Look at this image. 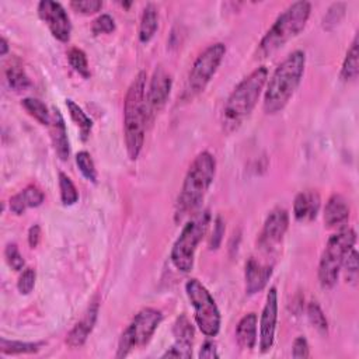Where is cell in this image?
I'll return each mask as SVG.
<instances>
[{"label": "cell", "instance_id": "6da1fadb", "mask_svg": "<svg viewBox=\"0 0 359 359\" xmlns=\"http://www.w3.org/2000/svg\"><path fill=\"white\" fill-rule=\"evenodd\" d=\"M216 174V160L212 153L204 150L192 160L185 174L181 191L176 202L174 220L181 223L185 218L197 211Z\"/></svg>", "mask_w": 359, "mask_h": 359}, {"label": "cell", "instance_id": "7a4b0ae2", "mask_svg": "<svg viewBox=\"0 0 359 359\" xmlns=\"http://www.w3.org/2000/svg\"><path fill=\"white\" fill-rule=\"evenodd\" d=\"M146 72H139L130 83L124 103V137L126 153L130 160H137L142 152L149 121L146 104Z\"/></svg>", "mask_w": 359, "mask_h": 359}, {"label": "cell", "instance_id": "3957f363", "mask_svg": "<svg viewBox=\"0 0 359 359\" xmlns=\"http://www.w3.org/2000/svg\"><path fill=\"white\" fill-rule=\"evenodd\" d=\"M306 67V54L301 49L290 52L273 73L264 93L263 107L266 114L282 111L298 90Z\"/></svg>", "mask_w": 359, "mask_h": 359}, {"label": "cell", "instance_id": "277c9868", "mask_svg": "<svg viewBox=\"0 0 359 359\" xmlns=\"http://www.w3.org/2000/svg\"><path fill=\"white\" fill-rule=\"evenodd\" d=\"M267 79L268 69L259 67L235 87L222 111L223 132L233 134L251 115L264 90Z\"/></svg>", "mask_w": 359, "mask_h": 359}, {"label": "cell", "instance_id": "5b68a950", "mask_svg": "<svg viewBox=\"0 0 359 359\" xmlns=\"http://www.w3.org/2000/svg\"><path fill=\"white\" fill-rule=\"evenodd\" d=\"M312 13V5L305 0L292 3L274 21L271 28L258 44L259 58H267L275 54L292 38L299 36L305 30Z\"/></svg>", "mask_w": 359, "mask_h": 359}, {"label": "cell", "instance_id": "8992f818", "mask_svg": "<svg viewBox=\"0 0 359 359\" xmlns=\"http://www.w3.org/2000/svg\"><path fill=\"white\" fill-rule=\"evenodd\" d=\"M211 223V213L208 209L195 213L184 224L178 239L174 242L170 258L173 266L180 273H191L194 268L195 253L200 242L204 239Z\"/></svg>", "mask_w": 359, "mask_h": 359}, {"label": "cell", "instance_id": "52a82bcc", "mask_svg": "<svg viewBox=\"0 0 359 359\" xmlns=\"http://www.w3.org/2000/svg\"><path fill=\"white\" fill-rule=\"evenodd\" d=\"M355 242L356 233L352 227H341L337 233L330 236L319 263V282L323 289L336 286L344 258L354 248Z\"/></svg>", "mask_w": 359, "mask_h": 359}, {"label": "cell", "instance_id": "ba28073f", "mask_svg": "<svg viewBox=\"0 0 359 359\" xmlns=\"http://www.w3.org/2000/svg\"><path fill=\"white\" fill-rule=\"evenodd\" d=\"M224 55L226 45L222 43H216L209 45L197 59H195L187 79L185 89L181 94L183 102H191L207 89V86L218 72Z\"/></svg>", "mask_w": 359, "mask_h": 359}, {"label": "cell", "instance_id": "9c48e42d", "mask_svg": "<svg viewBox=\"0 0 359 359\" xmlns=\"http://www.w3.org/2000/svg\"><path fill=\"white\" fill-rule=\"evenodd\" d=\"M187 297L194 308V319L201 333L207 337H216L220 330V312L211 292L198 279H189L185 283Z\"/></svg>", "mask_w": 359, "mask_h": 359}, {"label": "cell", "instance_id": "30bf717a", "mask_svg": "<svg viewBox=\"0 0 359 359\" xmlns=\"http://www.w3.org/2000/svg\"><path fill=\"white\" fill-rule=\"evenodd\" d=\"M161 321L163 313L160 310L153 308L142 309L121 334L115 356L125 358L132 349L146 345L152 340Z\"/></svg>", "mask_w": 359, "mask_h": 359}, {"label": "cell", "instance_id": "8fae6325", "mask_svg": "<svg viewBox=\"0 0 359 359\" xmlns=\"http://www.w3.org/2000/svg\"><path fill=\"white\" fill-rule=\"evenodd\" d=\"M38 16L48 25L51 34L60 43H69L72 36V23L59 2L43 0L38 3Z\"/></svg>", "mask_w": 359, "mask_h": 359}, {"label": "cell", "instance_id": "7c38bea8", "mask_svg": "<svg viewBox=\"0 0 359 359\" xmlns=\"http://www.w3.org/2000/svg\"><path fill=\"white\" fill-rule=\"evenodd\" d=\"M288 227H289V215L286 209L283 208L273 209L264 222L263 231L259 233L258 246L266 251H273L282 243Z\"/></svg>", "mask_w": 359, "mask_h": 359}, {"label": "cell", "instance_id": "4fadbf2b", "mask_svg": "<svg viewBox=\"0 0 359 359\" xmlns=\"http://www.w3.org/2000/svg\"><path fill=\"white\" fill-rule=\"evenodd\" d=\"M278 321V292L277 288H271L267 293L266 305L259 317V349L268 352L275 340V329Z\"/></svg>", "mask_w": 359, "mask_h": 359}, {"label": "cell", "instance_id": "5bb4252c", "mask_svg": "<svg viewBox=\"0 0 359 359\" xmlns=\"http://www.w3.org/2000/svg\"><path fill=\"white\" fill-rule=\"evenodd\" d=\"M172 87H173L172 76L165 71V68L159 67L154 71L149 89L146 91V104H148L149 118H152L154 114H157L163 107H165L170 97Z\"/></svg>", "mask_w": 359, "mask_h": 359}, {"label": "cell", "instance_id": "9a60e30c", "mask_svg": "<svg viewBox=\"0 0 359 359\" xmlns=\"http://www.w3.org/2000/svg\"><path fill=\"white\" fill-rule=\"evenodd\" d=\"M99 308L100 305L97 302H93L87 310L83 313L82 319L75 324V327L69 332L67 336V344L71 348H80L87 341L89 336L94 330V325L97 323V317H99Z\"/></svg>", "mask_w": 359, "mask_h": 359}, {"label": "cell", "instance_id": "2e32d148", "mask_svg": "<svg viewBox=\"0 0 359 359\" xmlns=\"http://www.w3.org/2000/svg\"><path fill=\"white\" fill-rule=\"evenodd\" d=\"M274 273V266H263L255 258H250L246 263L244 279H246V293L247 295H255L263 290Z\"/></svg>", "mask_w": 359, "mask_h": 359}, {"label": "cell", "instance_id": "e0dca14e", "mask_svg": "<svg viewBox=\"0 0 359 359\" xmlns=\"http://www.w3.org/2000/svg\"><path fill=\"white\" fill-rule=\"evenodd\" d=\"M49 132H51L52 145H54V149H55L58 157L62 161L69 160L71 145H69V138H68L67 124H65V119H63L60 111L56 108L52 110V121L49 125Z\"/></svg>", "mask_w": 359, "mask_h": 359}, {"label": "cell", "instance_id": "ac0fdd59", "mask_svg": "<svg viewBox=\"0 0 359 359\" xmlns=\"http://www.w3.org/2000/svg\"><path fill=\"white\" fill-rule=\"evenodd\" d=\"M321 207V198L319 192L313 189L302 191L297 195L293 202V215L298 222H312L317 218Z\"/></svg>", "mask_w": 359, "mask_h": 359}, {"label": "cell", "instance_id": "d6986e66", "mask_svg": "<svg viewBox=\"0 0 359 359\" xmlns=\"http://www.w3.org/2000/svg\"><path fill=\"white\" fill-rule=\"evenodd\" d=\"M44 200H45V195L38 187L28 185L19 194L13 195L9 201V207L13 213L20 216L30 208H37L43 205Z\"/></svg>", "mask_w": 359, "mask_h": 359}, {"label": "cell", "instance_id": "ffe728a7", "mask_svg": "<svg viewBox=\"0 0 359 359\" xmlns=\"http://www.w3.org/2000/svg\"><path fill=\"white\" fill-rule=\"evenodd\" d=\"M349 205L340 194H334L324 208V224L327 227H338L349 219Z\"/></svg>", "mask_w": 359, "mask_h": 359}, {"label": "cell", "instance_id": "44dd1931", "mask_svg": "<svg viewBox=\"0 0 359 359\" xmlns=\"http://www.w3.org/2000/svg\"><path fill=\"white\" fill-rule=\"evenodd\" d=\"M257 323L258 317L255 313H248L242 317L236 327V340L244 349H253L257 345Z\"/></svg>", "mask_w": 359, "mask_h": 359}, {"label": "cell", "instance_id": "7402d4cb", "mask_svg": "<svg viewBox=\"0 0 359 359\" xmlns=\"http://www.w3.org/2000/svg\"><path fill=\"white\" fill-rule=\"evenodd\" d=\"M159 28V13L154 5L149 3L142 13L141 24H139V41L142 44L149 43Z\"/></svg>", "mask_w": 359, "mask_h": 359}, {"label": "cell", "instance_id": "603a6c76", "mask_svg": "<svg viewBox=\"0 0 359 359\" xmlns=\"http://www.w3.org/2000/svg\"><path fill=\"white\" fill-rule=\"evenodd\" d=\"M358 75H359V52H358V36H355L343 62L340 76L343 82L352 83L358 79Z\"/></svg>", "mask_w": 359, "mask_h": 359}, {"label": "cell", "instance_id": "cb8c5ba5", "mask_svg": "<svg viewBox=\"0 0 359 359\" xmlns=\"http://www.w3.org/2000/svg\"><path fill=\"white\" fill-rule=\"evenodd\" d=\"M173 336L176 338V344L192 348L195 329L185 314H180V317H177V320L174 321Z\"/></svg>", "mask_w": 359, "mask_h": 359}, {"label": "cell", "instance_id": "d4e9b609", "mask_svg": "<svg viewBox=\"0 0 359 359\" xmlns=\"http://www.w3.org/2000/svg\"><path fill=\"white\" fill-rule=\"evenodd\" d=\"M21 106L32 118L37 119L41 125H45V126L51 125L52 114L49 113L48 107L41 100L32 99V97H27V99H23Z\"/></svg>", "mask_w": 359, "mask_h": 359}, {"label": "cell", "instance_id": "484cf974", "mask_svg": "<svg viewBox=\"0 0 359 359\" xmlns=\"http://www.w3.org/2000/svg\"><path fill=\"white\" fill-rule=\"evenodd\" d=\"M44 343H23L0 338V352L3 355H21V354H37Z\"/></svg>", "mask_w": 359, "mask_h": 359}, {"label": "cell", "instance_id": "4316f807", "mask_svg": "<svg viewBox=\"0 0 359 359\" xmlns=\"http://www.w3.org/2000/svg\"><path fill=\"white\" fill-rule=\"evenodd\" d=\"M67 107H68V111H69L72 121L79 126L82 141L86 142L90 132H91V129H93V121L87 117V114L73 100H68Z\"/></svg>", "mask_w": 359, "mask_h": 359}, {"label": "cell", "instance_id": "83f0119b", "mask_svg": "<svg viewBox=\"0 0 359 359\" xmlns=\"http://www.w3.org/2000/svg\"><path fill=\"white\" fill-rule=\"evenodd\" d=\"M59 189H60V201L65 207H72L79 201V191L73 184L72 178L65 174L59 173Z\"/></svg>", "mask_w": 359, "mask_h": 359}, {"label": "cell", "instance_id": "f1b7e54d", "mask_svg": "<svg viewBox=\"0 0 359 359\" xmlns=\"http://www.w3.org/2000/svg\"><path fill=\"white\" fill-rule=\"evenodd\" d=\"M6 78H8L9 86L17 93L27 91L32 86L28 75L25 73V71L20 67V65H12L6 72Z\"/></svg>", "mask_w": 359, "mask_h": 359}, {"label": "cell", "instance_id": "f546056e", "mask_svg": "<svg viewBox=\"0 0 359 359\" xmlns=\"http://www.w3.org/2000/svg\"><path fill=\"white\" fill-rule=\"evenodd\" d=\"M68 60L75 72H78L83 79H90V68L84 51L76 47L71 48L68 52Z\"/></svg>", "mask_w": 359, "mask_h": 359}, {"label": "cell", "instance_id": "4dcf8cb0", "mask_svg": "<svg viewBox=\"0 0 359 359\" xmlns=\"http://www.w3.org/2000/svg\"><path fill=\"white\" fill-rule=\"evenodd\" d=\"M308 317L313 327L323 336L329 333V321L325 319L324 312L321 310L320 305L316 302H310L308 305Z\"/></svg>", "mask_w": 359, "mask_h": 359}, {"label": "cell", "instance_id": "1f68e13d", "mask_svg": "<svg viewBox=\"0 0 359 359\" xmlns=\"http://www.w3.org/2000/svg\"><path fill=\"white\" fill-rule=\"evenodd\" d=\"M76 165L82 173V176L91 181V183H97V170L94 166V161L91 159V154L86 150H82L76 154Z\"/></svg>", "mask_w": 359, "mask_h": 359}, {"label": "cell", "instance_id": "d6a6232c", "mask_svg": "<svg viewBox=\"0 0 359 359\" xmlns=\"http://www.w3.org/2000/svg\"><path fill=\"white\" fill-rule=\"evenodd\" d=\"M343 268H344L347 282L352 286H356L358 277H359V266H358V251L355 250V247L345 255Z\"/></svg>", "mask_w": 359, "mask_h": 359}, {"label": "cell", "instance_id": "836d02e7", "mask_svg": "<svg viewBox=\"0 0 359 359\" xmlns=\"http://www.w3.org/2000/svg\"><path fill=\"white\" fill-rule=\"evenodd\" d=\"M345 16V3H334L329 8L327 13L323 17V28L332 31L337 27Z\"/></svg>", "mask_w": 359, "mask_h": 359}, {"label": "cell", "instance_id": "e575fe53", "mask_svg": "<svg viewBox=\"0 0 359 359\" xmlns=\"http://www.w3.org/2000/svg\"><path fill=\"white\" fill-rule=\"evenodd\" d=\"M104 3L102 0H73L71 2V8L80 14L84 16H90V14H95L99 13L103 9Z\"/></svg>", "mask_w": 359, "mask_h": 359}, {"label": "cell", "instance_id": "d590c367", "mask_svg": "<svg viewBox=\"0 0 359 359\" xmlns=\"http://www.w3.org/2000/svg\"><path fill=\"white\" fill-rule=\"evenodd\" d=\"M5 258L8 261V264L12 270L14 271H23V268L25 267V261L23 254L20 253L19 247L16 243H9L5 248Z\"/></svg>", "mask_w": 359, "mask_h": 359}, {"label": "cell", "instance_id": "8d00e7d4", "mask_svg": "<svg viewBox=\"0 0 359 359\" xmlns=\"http://www.w3.org/2000/svg\"><path fill=\"white\" fill-rule=\"evenodd\" d=\"M36 281H37V273L34 268H25L19 281H17V289L21 293V295H30L36 286Z\"/></svg>", "mask_w": 359, "mask_h": 359}, {"label": "cell", "instance_id": "74e56055", "mask_svg": "<svg viewBox=\"0 0 359 359\" xmlns=\"http://www.w3.org/2000/svg\"><path fill=\"white\" fill-rule=\"evenodd\" d=\"M91 31L94 36L111 34V32L115 31V21L110 14H102L93 21Z\"/></svg>", "mask_w": 359, "mask_h": 359}, {"label": "cell", "instance_id": "f35d334b", "mask_svg": "<svg viewBox=\"0 0 359 359\" xmlns=\"http://www.w3.org/2000/svg\"><path fill=\"white\" fill-rule=\"evenodd\" d=\"M224 231H226V226H224V220L220 215L216 216L215 222H213V232L212 236L209 239V250H218L223 242V236H224Z\"/></svg>", "mask_w": 359, "mask_h": 359}, {"label": "cell", "instance_id": "ab89813d", "mask_svg": "<svg viewBox=\"0 0 359 359\" xmlns=\"http://www.w3.org/2000/svg\"><path fill=\"white\" fill-rule=\"evenodd\" d=\"M192 356V348L191 347H184L180 344H176L167 349L165 354L161 355V358H184V359H189Z\"/></svg>", "mask_w": 359, "mask_h": 359}, {"label": "cell", "instance_id": "60d3db41", "mask_svg": "<svg viewBox=\"0 0 359 359\" xmlns=\"http://www.w3.org/2000/svg\"><path fill=\"white\" fill-rule=\"evenodd\" d=\"M310 351H309V343L305 337H298L293 341L292 345V356L293 358H309Z\"/></svg>", "mask_w": 359, "mask_h": 359}, {"label": "cell", "instance_id": "b9f144b4", "mask_svg": "<svg viewBox=\"0 0 359 359\" xmlns=\"http://www.w3.org/2000/svg\"><path fill=\"white\" fill-rule=\"evenodd\" d=\"M201 359H213V358H219V352L216 348V344L213 341H205L200 349V355Z\"/></svg>", "mask_w": 359, "mask_h": 359}, {"label": "cell", "instance_id": "7bdbcfd3", "mask_svg": "<svg viewBox=\"0 0 359 359\" xmlns=\"http://www.w3.org/2000/svg\"><path fill=\"white\" fill-rule=\"evenodd\" d=\"M41 240V227L40 224H32L28 231V244L31 248H36Z\"/></svg>", "mask_w": 359, "mask_h": 359}, {"label": "cell", "instance_id": "ee69618b", "mask_svg": "<svg viewBox=\"0 0 359 359\" xmlns=\"http://www.w3.org/2000/svg\"><path fill=\"white\" fill-rule=\"evenodd\" d=\"M8 52H9V43H8V40L3 37L2 40H0V55L6 56Z\"/></svg>", "mask_w": 359, "mask_h": 359}, {"label": "cell", "instance_id": "f6af8a7d", "mask_svg": "<svg viewBox=\"0 0 359 359\" xmlns=\"http://www.w3.org/2000/svg\"><path fill=\"white\" fill-rule=\"evenodd\" d=\"M122 5V8H129L130 6V3H121Z\"/></svg>", "mask_w": 359, "mask_h": 359}]
</instances>
